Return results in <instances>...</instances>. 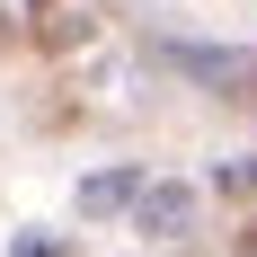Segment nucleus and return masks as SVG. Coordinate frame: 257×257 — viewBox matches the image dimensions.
<instances>
[{
    "label": "nucleus",
    "instance_id": "nucleus-1",
    "mask_svg": "<svg viewBox=\"0 0 257 257\" xmlns=\"http://www.w3.org/2000/svg\"><path fill=\"white\" fill-rule=\"evenodd\" d=\"M133 231H142V239H186V231H195V195H186V186H169V178H160V186H142Z\"/></svg>",
    "mask_w": 257,
    "mask_h": 257
},
{
    "label": "nucleus",
    "instance_id": "nucleus-2",
    "mask_svg": "<svg viewBox=\"0 0 257 257\" xmlns=\"http://www.w3.org/2000/svg\"><path fill=\"white\" fill-rule=\"evenodd\" d=\"M115 204H142V178L133 169H106V178L80 186V213H115Z\"/></svg>",
    "mask_w": 257,
    "mask_h": 257
},
{
    "label": "nucleus",
    "instance_id": "nucleus-3",
    "mask_svg": "<svg viewBox=\"0 0 257 257\" xmlns=\"http://www.w3.org/2000/svg\"><path fill=\"white\" fill-rule=\"evenodd\" d=\"M53 53H71V45H89V9H62V0H45V27H36Z\"/></svg>",
    "mask_w": 257,
    "mask_h": 257
},
{
    "label": "nucleus",
    "instance_id": "nucleus-4",
    "mask_svg": "<svg viewBox=\"0 0 257 257\" xmlns=\"http://www.w3.org/2000/svg\"><path fill=\"white\" fill-rule=\"evenodd\" d=\"M18 257H62V239H18Z\"/></svg>",
    "mask_w": 257,
    "mask_h": 257
},
{
    "label": "nucleus",
    "instance_id": "nucleus-5",
    "mask_svg": "<svg viewBox=\"0 0 257 257\" xmlns=\"http://www.w3.org/2000/svg\"><path fill=\"white\" fill-rule=\"evenodd\" d=\"M239 257H257V231H239Z\"/></svg>",
    "mask_w": 257,
    "mask_h": 257
}]
</instances>
